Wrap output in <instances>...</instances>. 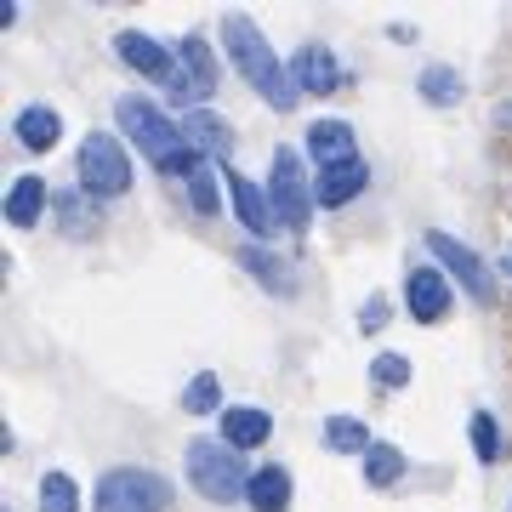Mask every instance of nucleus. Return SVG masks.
Returning <instances> with one entry per match:
<instances>
[{
	"label": "nucleus",
	"mask_w": 512,
	"mask_h": 512,
	"mask_svg": "<svg viewBox=\"0 0 512 512\" xmlns=\"http://www.w3.org/2000/svg\"><path fill=\"white\" fill-rule=\"evenodd\" d=\"M114 120H120V131H126L131 143H143V154L160 171H177V177H188L194 165H200V154L188 148V137H183V126H171L154 103H143V97H120L114 103Z\"/></svg>",
	"instance_id": "nucleus-2"
},
{
	"label": "nucleus",
	"mask_w": 512,
	"mask_h": 512,
	"mask_svg": "<svg viewBox=\"0 0 512 512\" xmlns=\"http://www.w3.org/2000/svg\"><path fill=\"white\" fill-rule=\"evenodd\" d=\"M211 92H217V57H211L205 40L188 35L183 52H177V69H171V97L188 109V103H205Z\"/></svg>",
	"instance_id": "nucleus-7"
},
{
	"label": "nucleus",
	"mask_w": 512,
	"mask_h": 512,
	"mask_svg": "<svg viewBox=\"0 0 512 512\" xmlns=\"http://www.w3.org/2000/svg\"><path fill=\"white\" fill-rule=\"evenodd\" d=\"M239 268H251V274H262V285L279 296H291L296 291V279H291V262H279V256H268L262 245H245L239 251Z\"/></svg>",
	"instance_id": "nucleus-20"
},
{
	"label": "nucleus",
	"mask_w": 512,
	"mask_h": 512,
	"mask_svg": "<svg viewBox=\"0 0 512 512\" xmlns=\"http://www.w3.org/2000/svg\"><path fill=\"white\" fill-rule=\"evenodd\" d=\"M80 188H86L92 200H120L131 188V160H126V148H120V137L92 131V137L80 143Z\"/></svg>",
	"instance_id": "nucleus-5"
},
{
	"label": "nucleus",
	"mask_w": 512,
	"mask_h": 512,
	"mask_svg": "<svg viewBox=\"0 0 512 512\" xmlns=\"http://www.w3.org/2000/svg\"><path fill=\"white\" fill-rule=\"evenodd\" d=\"M63 137V114L46 109V103H35V109H23L18 114V143L23 148H35V154H46V148Z\"/></svg>",
	"instance_id": "nucleus-18"
},
{
	"label": "nucleus",
	"mask_w": 512,
	"mask_h": 512,
	"mask_svg": "<svg viewBox=\"0 0 512 512\" xmlns=\"http://www.w3.org/2000/svg\"><path fill=\"white\" fill-rule=\"evenodd\" d=\"M222 40H228V52H234L239 74L251 80L256 92L268 97L274 109H291L302 86H296V74L279 63V52L268 46V35H262V29L245 18V12H228V18H222Z\"/></svg>",
	"instance_id": "nucleus-1"
},
{
	"label": "nucleus",
	"mask_w": 512,
	"mask_h": 512,
	"mask_svg": "<svg viewBox=\"0 0 512 512\" xmlns=\"http://www.w3.org/2000/svg\"><path fill=\"white\" fill-rule=\"evenodd\" d=\"M183 461H188V484L205 495V501H234V495H245L251 490V467L239 461V450L234 444H222V439H188V450H183Z\"/></svg>",
	"instance_id": "nucleus-3"
},
{
	"label": "nucleus",
	"mask_w": 512,
	"mask_h": 512,
	"mask_svg": "<svg viewBox=\"0 0 512 512\" xmlns=\"http://www.w3.org/2000/svg\"><path fill=\"white\" fill-rule=\"evenodd\" d=\"M359 319H365V330H382V319H387V302H382V296H370Z\"/></svg>",
	"instance_id": "nucleus-29"
},
{
	"label": "nucleus",
	"mask_w": 512,
	"mask_h": 512,
	"mask_svg": "<svg viewBox=\"0 0 512 512\" xmlns=\"http://www.w3.org/2000/svg\"><path fill=\"white\" fill-rule=\"evenodd\" d=\"M399 473H404L399 450H393V444H370V456H365V478H370V484H393Z\"/></svg>",
	"instance_id": "nucleus-25"
},
{
	"label": "nucleus",
	"mask_w": 512,
	"mask_h": 512,
	"mask_svg": "<svg viewBox=\"0 0 512 512\" xmlns=\"http://www.w3.org/2000/svg\"><path fill=\"white\" fill-rule=\"evenodd\" d=\"M370 183V171H365V160H353V165H342V171H319V188H313V200L325 205V211H336V205H348L359 188Z\"/></svg>",
	"instance_id": "nucleus-15"
},
{
	"label": "nucleus",
	"mask_w": 512,
	"mask_h": 512,
	"mask_svg": "<svg viewBox=\"0 0 512 512\" xmlns=\"http://www.w3.org/2000/svg\"><path fill=\"white\" fill-rule=\"evenodd\" d=\"M245 501H251L256 512H285L291 507V473H285V467H256Z\"/></svg>",
	"instance_id": "nucleus-17"
},
{
	"label": "nucleus",
	"mask_w": 512,
	"mask_h": 512,
	"mask_svg": "<svg viewBox=\"0 0 512 512\" xmlns=\"http://www.w3.org/2000/svg\"><path fill=\"white\" fill-rule=\"evenodd\" d=\"M291 74H296V86H302V92H330V86L342 80V69H336V57H330L325 46H308V52H296Z\"/></svg>",
	"instance_id": "nucleus-16"
},
{
	"label": "nucleus",
	"mask_w": 512,
	"mask_h": 512,
	"mask_svg": "<svg viewBox=\"0 0 512 512\" xmlns=\"http://www.w3.org/2000/svg\"><path fill=\"white\" fill-rule=\"evenodd\" d=\"M274 433V416L268 410H256V404H234V410H222V444H234V450H256V444H268Z\"/></svg>",
	"instance_id": "nucleus-12"
},
{
	"label": "nucleus",
	"mask_w": 512,
	"mask_h": 512,
	"mask_svg": "<svg viewBox=\"0 0 512 512\" xmlns=\"http://www.w3.org/2000/svg\"><path fill=\"white\" fill-rule=\"evenodd\" d=\"M404 302H410V313H416L421 325H439L444 313H450V279H444L439 268H410Z\"/></svg>",
	"instance_id": "nucleus-11"
},
{
	"label": "nucleus",
	"mask_w": 512,
	"mask_h": 512,
	"mask_svg": "<svg viewBox=\"0 0 512 512\" xmlns=\"http://www.w3.org/2000/svg\"><path fill=\"white\" fill-rule=\"evenodd\" d=\"M183 137H188L194 154H228V148H234V126H228L222 114H211V109H188L183 114Z\"/></svg>",
	"instance_id": "nucleus-14"
},
{
	"label": "nucleus",
	"mask_w": 512,
	"mask_h": 512,
	"mask_svg": "<svg viewBox=\"0 0 512 512\" xmlns=\"http://www.w3.org/2000/svg\"><path fill=\"white\" fill-rule=\"evenodd\" d=\"M183 404H188V416H217V404H222V387H217V376H211V370H200V376L188 382Z\"/></svg>",
	"instance_id": "nucleus-24"
},
{
	"label": "nucleus",
	"mask_w": 512,
	"mask_h": 512,
	"mask_svg": "<svg viewBox=\"0 0 512 512\" xmlns=\"http://www.w3.org/2000/svg\"><path fill=\"white\" fill-rule=\"evenodd\" d=\"M188 194H194V211H205V217H211V211H217V171H211V165H194V171H188Z\"/></svg>",
	"instance_id": "nucleus-26"
},
{
	"label": "nucleus",
	"mask_w": 512,
	"mask_h": 512,
	"mask_svg": "<svg viewBox=\"0 0 512 512\" xmlns=\"http://www.w3.org/2000/svg\"><path fill=\"white\" fill-rule=\"evenodd\" d=\"M40 211H46V183L40 177H18V183L6 188V217L18 222V228H35Z\"/></svg>",
	"instance_id": "nucleus-19"
},
{
	"label": "nucleus",
	"mask_w": 512,
	"mask_h": 512,
	"mask_svg": "<svg viewBox=\"0 0 512 512\" xmlns=\"http://www.w3.org/2000/svg\"><path fill=\"white\" fill-rule=\"evenodd\" d=\"M40 512H80V490L69 473H46L40 478Z\"/></svg>",
	"instance_id": "nucleus-22"
},
{
	"label": "nucleus",
	"mask_w": 512,
	"mask_h": 512,
	"mask_svg": "<svg viewBox=\"0 0 512 512\" xmlns=\"http://www.w3.org/2000/svg\"><path fill=\"white\" fill-rule=\"evenodd\" d=\"M325 444H330V450H342V456H370L365 421H353V416H330L325 421Z\"/></svg>",
	"instance_id": "nucleus-21"
},
{
	"label": "nucleus",
	"mask_w": 512,
	"mask_h": 512,
	"mask_svg": "<svg viewBox=\"0 0 512 512\" xmlns=\"http://www.w3.org/2000/svg\"><path fill=\"white\" fill-rule=\"evenodd\" d=\"M171 507V484L143 467H114L97 478V507L92 512H165Z\"/></svg>",
	"instance_id": "nucleus-4"
},
{
	"label": "nucleus",
	"mask_w": 512,
	"mask_h": 512,
	"mask_svg": "<svg viewBox=\"0 0 512 512\" xmlns=\"http://www.w3.org/2000/svg\"><path fill=\"white\" fill-rule=\"evenodd\" d=\"M427 251L439 256L444 268H450V274H456L461 285H467V296H473V302H490V296H495L490 268H484V262H478V256L467 251V245H456L450 234H439V228H433V234H427Z\"/></svg>",
	"instance_id": "nucleus-8"
},
{
	"label": "nucleus",
	"mask_w": 512,
	"mask_h": 512,
	"mask_svg": "<svg viewBox=\"0 0 512 512\" xmlns=\"http://www.w3.org/2000/svg\"><path fill=\"white\" fill-rule=\"evenodd\" d=\"M473 450H478V461H484V467L501 456V433H495V416H490V410H478V416H473Z\"/></svg>",
	"instance_id": "nucleus-27"
},
{
	"label": "nucleus",
	"mask_w": 512,
	"mask_h": 512,
	"mask_svg": "<svg viewBox=\"0 0 512 512\" xmlns=\"http://www.w3.org/2000/svg\"><path fill=\"white\" fill-rule=\"evenodd\" d=\"M228 200H234L239 222H245V234H268L274 228V205H268V194L251 183V177H239V171H228Z\"/></svg>",
	"instance_id": "nucleus-13"
},
{
	"label": "nucleus",
	"mask_w": 512,
	"mask_h": 512,
	"mask_svg": "<svg viewBox=\"0 0 512 512\" xmlns=\"http://www.w3.org/2000/svg\"><path fill=\"white\" fill-rule=\"evenodd\" d=\"M421 97H427V103H456L461 97V74L456 69H444V63H433V69H421Z\"/></svg>",
	"instance_id": "nucleus-23"
},
{
	"label": "nucleus",
	"mask_w": 512,
	"mask_h": 512,
	"mask_svg": "<svg viewBox=\"0 0 512 512\" xmlns=\"http://www.w3.org/2000/svg\"><path fill=\"white\" fill-rule=\"evenodd\" d=\"M268 205H274V217L291 228V234H302L313 217V188L308 177H302V154L296 148H274V171H268Z\"/></svg>",
	"instance_id": "nucleus-6"
},
{
	"label": "nucleus",
	"mask_w": 512,
	"mask_h": 512,
	"mask_svg": "<svg viewBox=\"0 0 512 512\" xmlns=\"http://www.w3.org/2000/svg\"><path fill=\"white\" fill-rule=\"evenodd\" d=\"M370 376L382 387H404L410 382V359H404V353H382V359H370Z\"/></svg>",
	"instance_id": "nucleus-28"
},
{
	"label": "nucleus",
	"mask_w": 512,
	"mask_h": 512,
	"mask_svg": "<svg viewBox=\"0 0 512 512\" xmlns=\"http://www.w3.org/2000/svg\"><path fill=\"white\" fill-rule=\"evenodd\" d=\"M507 279H512V251H507Z\"/></svg>",
	"instance_id": "nucleus-30"
},
{
	"label": "nucleus",
	"mask_w": 512,
	"mask_h": 512,
	"mask_svg": "<svg viewBox=\"0 0 512 512\" xmlns=\"http://www.w3.org/2000/svg\"><path fill=\"white\" fill-rule=\"evenodd\" d=\"M114 52H120V63L126 69H137V74H148V80H171V52H165L154 35H143V29H120L114 35Z\"/></svg>",
	"instance_id": "nucleus-10"
},
{
	"label": "nucleus",
	"mask_w": 512,
	"mask_h": 512,
	"mask_svg": "<svg viewBox=\"0 0 512 512\" xmlns=\"http://www.w3.org/2000/svg\"><path fill=\"white\" fill-rule=\"evenodd\" d=\"M308 154L319 171H342V165L359 160V148H353V126L348 120H313L308 126Z\"/></svg>",
	"instance_id": "nucleus-9"
}]
</instances>
